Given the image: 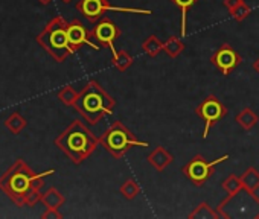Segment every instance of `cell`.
<instances>
[{"label": "cell", "instance_id": "cell-1", "mask_svg": "<svg viewBox=\"0 0 259 219\" xmlns=\"http://www.w3.org/2000/svg\"><path fill=\"white\" fill-rule=\"evenodd\" d=\"M54 172L55 169H49L41 174H35L23 158H17L0 177V190L19 207H34L41 202L45 178L54 175Z\"/></svg>", "mask_w": 259, "mask_h": 219}, {"label": "cell", "instance_id": "cell-2", "mask_svg": "<svg viewBox=\"0 0 259 219\" xmlns=\"http://www.w3.org/2000/svg\"><path fill=\"white\" fill-rule=\"evenodd\" d=\"M54 143L67 155V158L73 165H81L96 151L99 145V137H96L79 119H75L55 139Z\"/></svg>", "mask_w": 259, "mask_h": 219}, {"label": "cell", "instance_id": "cell-3", "mask_svg": "<svg viewBox=\"0 0 259 219\" xmlns=\"http://www.w3.org/2000/svg\"><path fill=\"white\" fill-rule=\"evenodd\" d=\"M73 108L89 125H98L105 116L114 113L116 99L111 97L99 85V82L92 79L79 91L78 100Z\"/></svg>", "mask_w": 259, "mask_h": 219}, {"label": "cell", "instance_id": "cell-4", "mask_svg": "<svg viewBox=\"0 0 259 219\" xmlns=\"http://www.w3.org/2000/svg\"><path fill=\"white\" fill-rule=\"evenodd\" d=\"M35 40L57 63L66 61V58L73 53L67 37V22L61 16L54 17Z\"/></svg>", "mask_w": 259, "mask_h": 219}, {"label": "cell", "instance_id": "cell-5", "mask_svg": "<svg viewBox=\"0 0 259 219\" xmlns=\"http://www.w3.org/2000/svg\"><path fill=\"white\" fill-rule=\"evenodd\" d=\"M99 143L104 149L114 158H122L130 149L135 146L148 148L147 142H141L132 131H130L120 121H114L110 128L99 137Z\"/></svg>", "mask_w": 259, "mask_h": 219}, {"label": "cell", "instance_id": "cell-6", "mask_svg": "<svg viewBox=\"0 0 259 219\" xmlns=\"http://www.w3.org/2000/svg\"><path fill=\"white\" fill-rule=\"evenodd\" d=\"M229 160V155H223L220 158H215L213 161H207L203 155H195L192 160H189L183 168H182V172L185 177H188L194 186L197 187H203L207 180L213 175L215 172V166Z\"/></svg>", "mask_w": 259, "mask_h": 219}, {"label": "cell", "instance_id": "cell-7", "mask_svg": "<svg viewBox=\"0 0 259 219\" xmlns=\"http://www.w3.org/2000/svg\"><path fill=\"white\" fill-rule=\"evenodd\" d=\"M194 113L203 119L204 122V131H203V139H207L210 128L218 124L223 118L227 116L229 110L227 106L213 94H209L207 97L203 99V102L194 110Z\"/></svg>", "mask_w": 259, "mask_h": 219}, {"label": "cell", "instance_id": "cell-8", "mask_svg": "<svg viewBox=\"0 0 259 219\" xmlns=\"http://www.w3.org/2000/svg\"><path fill=\"white\" fill-rule=\"evenodd\" d=\"M90 35L99 46L108 47L111 52H114L116 50L114 41L120 37V29L114 22L104 17L93 26V29L90 31Z\"/></svg>", "mask_w": 259, "mask_h": 219}, {"label": "cell", "instance_id": "cell-9", "mask_svg": "<svg viewBox=\"0 0 259 219\" xmlns=\"http://www.w3.org/2000/svg\"><path fill=\"white\" fill-rule=\"evenodd\" d=\"M210 63L221 72L223 76H229L242 63V58L229 43H224L210 57Z\"/></svg>", "mask_w": 259, "mask_h": 219}, {"label": "cell", "instance_id": "cell-10", "mask_svg": "<svg viewBox=\"0 0 259 219\" xmlns=\"http://www.w3.org/2000/svg\"><path fill=\"white\" fill-rule=\"evenodd\" d=\"M67 37H69V44H70V47H72V50H73V53L76 52V50H79L82 46H90V47H93L95 50H99V44H95L90 38H92V35H90V32L85 29V26H84V23L82 22H79L78 19H75V20H72L70 23H67Z\"/></svg>", "mask_w": 259, "mask_h": 219}, {"label": "cell", "instance_id": "cell-11", "mask_svg": "<svg viewBox=\"0 0 259 219\" xmlns=\"http://www.w3.org/2000/svg\"><path fill=\"white\" fill-rule=\"evenodd\" d=\"M76 10L84 19L95 23L107 11H113V7L108 4V0H79L76 4Z\"/></svg>", "mask_w": 259, "mask_h": 219}, {"label": "cell", "instance_id": "cell-12", "mask_svg": "<svg viewBox=\"0 0 259 219\" xmlns=\"http://www.w3.org/2000/svg\"><path fill=\"white\" fill-rule=\"evenodd\" d=\"M147 160H148V163H150L154 169H157L159 172H163V171L174 161V155H172L165 146H160V145H159L151 154H148Z\"/></svg>", "mask_w": 259, "mask_h": 219}, {"label": "cell", "instance_id": "cell-13", "mask_svg": "<svg viewBox=\"0 0 259 219\" xmlns=\"http://www.w3.org/2000/svg\"><path fill=\"white\" fill-rule=\"evenodd\" d=\"M239 178L242 181L244 190L248 192L250 195H256V192L259 189V172H257V169L250 166L239 175Z\"/></svg>", "mask_w": 259, "mask_h": 219}, {"label": "cell", "instance_id": "cell-14", "mask_svg": "<svg viewBox=\"0 0 259 219\" xmlns=\"http://www.w3.org/2000/svg\"><path fill=\"white\" fill-rule=\"evenodd\" d=\"M257 121H259V118L256 116V113L250 106H245L242 112H239L235 118V122L245 131H250L257 124Z\"/></svg>", "mask_w": 259, "mask_h": 219}, {"label": "cell", "instance_id": "cell-15", "mask_svg": "<svg viewBox=\"0 0 259 219\" xmlns=\"http://www.w3.org/2000/svg\"><path fill=\"white\" fill-rule=\"evenodd\" d=\"M171 2L182 13V29H180V35H182V38H185L186 34H188V14H189L191 8L198 2V0H171Z\"/></svg>", "mask_w": 259, "mask_h": 219}, {"label": "cell", "instance_id": "cell-16", "mask_svg": "<svg viewBox=\"0 0 259 219\" xmlns=\"http://www.w3.org/2000/svg\"><path fill=\"white\" fill-rule=\"evenodd\" d=\"M41 202L46 208H60L64 202H66V198L63 196L61 192H58L55 187H49L45 193H43V198H41Z\"/></svg>", "mask_w": 259, "mask_h": 219}, {"label": "cell", "instance_id": "cell-17", "mask_svg": "<svg viewBox=\"0 0 259 219\" xmlns=\"http://www.w3.org/2000/svg\"><path fill=\"white\" fill-rule=\"evenodd\" d=\"M26 127H28V121H26L19 112L11 113L10 118L5 121V128H7L10 133H13L14 136L20 134Z\"/></svg>", "mask_w": 259, "mask_h": 219}, {"label": "cell", "instance_id": "cell-18", "mask_svg": "<svg viewBox=\"0 0 259 219\" xmlns=\"http://www.w3.org/2000/svg\"><path fill=\"white\" fill-rule=\"evenodd\" d=\"M111 63L119 72H125L132 67L135 60L126 50H114V52H111Z\"/></svg>", "mask_w": 259, "mask_h": 219}, {"label": "cell", "instance_id": "cell-19", "mask_svg": "<svg viewBox=\"0 0 259 219\" xmlns=\"http://www.w3.org/2000/svg\"><path fill=\"white\" fill-rule=\"evenodd\" d=\"M189 219H209V217H212V219H218L220 216H218V213H217V210L215 208H212L207 202H200L191 213H189V216H188Z\"/></svg>", "mask_w": 259, "mask_h": 219}, {"label": "cell", "instance_id": "cell-20", "mask_svg": "<svg viewBox=\"0 0 259 219\" xmlns=\"http://www.w3.org/2000/svg\"><path fill=\"white\" fill-rule=\"evenodd\" d=\"M185 50V43L177 38V37H169L165 43H163V52L169 57V58H177L182 52Z\"/></svg>", "mask_w": 259, "mask_h": 219}, {"label": "cell", "instance_id": "cell-21", "mask_svg": "<svg viewBox=\"0 0 259 219\" xmlns=\"http://www.w3.org/2000/svg\"><path fill=\"white\" fill-rule=\"evenodd\" d=\"M142 50H144L150 58H154V57H157V55L163 50V43H162L156 35H150V37L145 38V41L142 43Z\"/></svg>", "mask_w": 259, "mask_h": 219}, {"label": "cell", "instance_id": "cell-22", "mask_svg": "<svg viewBox=\"0 0 259 219\" xmlns=\"http://www.w3.org/2000/svg\"><path fill=\"white\" fill-rule=\"evenodd\" d=\"M119 192H120V195H122L125 199L132 201V199H135V198H138V196H139V193H141V187H139V184L136 183V180L130 178V180H126V181L120 186Z\"/></svg>", "mask_w": 259, "mask_h": 219}, {"label": "cell", "instance_id": "cell-23", "mask_svg": "<svg viewBox=\"0 0 259 219\" xmlns=\"http://www.w3.org/2000/svg\"><path fill=\"white\" fill-rule=\"evenodd\" d=\"M78 96L79 93L72 87V85H66L63 87L58 93H57V97L60 99L61 103H64L66 106H73L78 100Z\"/></svg>", "mask_w": 259, "mask_h": 219}, {"label": "cell", "instance_id": "cell-24", "mask_svg": "<svg viewBox=\"0 0 259 219\" xmlns=\"http://www.w3.org/2000/svg\"><path fill=\"white\" fill-rule=\"evenodd\" d=\"M229 13H230V16L233 17V20L242 22V20H245V19L251 14V7L247 5L245 2H242V4H239L238 7H235L233 10H230Z\"/></svg>", "mask_w": 259, "mask_h": 219}, {"label": "cell", "instance_id": "cell-25", "mask_svg": "<svg viewBox=\"0 0 259 219\" xmlns=\"http://www.w3.org/2000/svg\"><path fill=\"white\" fill-rule=\"evenodd\" d=\"M43 219H61L63 214L58 211V208H46V211L41 214Z\"/></svg>", "mask_w": 259, "mask_h": 219}, {"label": "cell", "instance_id": "cell-26", "mask_svg": "<svg viewBox=\"0 0 259 219\" xmlns=\"http://www.w3.org/2000/svg\"><path fill=\"white\" fill-rule=\"evenodd\" d=\"M242 2H244V0H223V5L230 11V10H233L235 7H238Z\"/></svg>", "mask_w": 259, "mask_h": 219}, {"label": "cell", "instance_id": "cell-27", "mask_svg": "<svg viewBox=\"0 0 259 219\" xmlns=\"http://www.w3.org/2000/svg\"><path fill=\"white\" fill-rule=\"evenodd\" d=\"M253 70H254V72H256V73L259 75V58H257V60H256V61L253 63Z\"/></svg>", "mask_w": 259, "mask_h": 219}, {"label": "cell", "instance_id": "cell-28", "mask_svg": "<svg viewBox=\"0 0 259 219\" xmlns=\"http://www.w3.org/2000/svg\"><path fill=\"white\" fill-rule=\"evenodd\" d=\"M38 2H40L41 5H49V4L52 2V0H38Z\"/></svg>", "mask_w": 259, "mask_h": 219}, {"label": "cell", "instance_id": "cell-29", "mask_svg": "<svg viewBox=\"0 0 259 219\" xmlns=\"http://www.w3.org/2000/svg\"><path fill=\"white\" fill-rule=\"evenodd\" d=\"M63 4H70V2H73V0H61Z\"/></svg>", "mask_w": 259, "mask_h": 219}]
</instances>
